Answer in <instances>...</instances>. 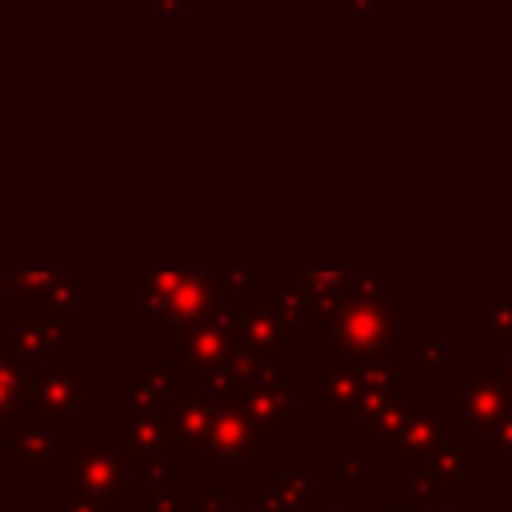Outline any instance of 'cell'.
<instances>
[{"label":"cell","mask_w":512,"mask_h":512,"mask_svg":"<svg viewBox=\"0 0 512 512\" xmlns=\"http://www.w3.org/2000/svg\"><path fill=\"white\" fill-rule=\"evenodd\" d=\"M228 308L220 272H140L136 276V320L140 324H200Z\"/></svg>","instance_id":"6da1fadb"},{"label":"cell","mask_w":512,"mask_h":512,"mask_svg":"<svg viewBox=\"0 0 512 512\" xmlns=\"http://www.w3.org/2000/svg\"><path fill=\"white\" fill-rule=\"evenodd\" d=\"M408 336V312L388 304L384 292H368L348 300L328 316V340L348 356H376Z\"/></svg>","instance_id":"7a4b0ae2"},{"label":"cell","mask_w":512,"mask_h":512,"mask_svg":"<svg viewBox=\"0 0 512 512\" xmlns=\"http://www.w3.org/2000/svg\"><path fill=\"white\" fill-rule=\"evenodd\" d=\"M12 332L28 352H44L48 344L80 336L76 312H56V308H40V304H12Z\"/></svg>","instance_id":"3957f363"},{"label":"cell","mask_w":512,"mask_h":512,"mask_svg":"<svg viewBox=\"0 0 512 512\" xmlns=\"http://www.w3.org/2000/svg\"><path fill=\"white\" fill-rule=\"evenodd\" d=\"M240 340L236 332V320L232 312H220L212 320H200V324H188L176 332V352L184 360H196V364H220L232 356V344Z\"/></svg>","instance_id":"277c9868"},{"label":"cell","mask_w":512,"mask_h":512,"mask_svg":"<svg viewBox=\"0 0 512 512\" xmlns=\"http://www.w3.org/2000/svg\"><path fill=\"white\" fill-rule=\"evenodd\" d=\"M64 16H116L120 0H60Z\"/></svg>","instance_id":"5b68a950"},{"label":"cell","mask_w":512,"mask_h":512,"mask_svg":"<svg viewBox=\"0 0 512 512\" xmlns=\"http://www.w3.org/2000/svg\"><path fill=\"white\" fill-rule=\"evenodd\" d=\"M336 12L340 16H388L392 12V0H336Z\"/></svg>","instance_id":"8992f818"},{"label":"cell","mask_w":512,"mask_h":512,"mask_svg":"<svg viewBox=\"0 0 512 512\" xmlns=\"http://www.w3.org/2000/svg\"><path fill=\"white\" fill-rule=\"evenodd\" d=\"M156 16H184L188 12V0H152Z\"/></svg>","instance_id":"52a82bcc"},{"label":"cell","mask_w":512,"mask_h":512,"mask_svg":"<svg viewBox=\"0 0 512 512\" xmlns=\"http://www.w3.org/2000/svg\"><path fill=\"white\" fill-rule=\"evenodd\" d=\"M0 304H16V272H0Z\"/></svg>","instance_id":"ba28073f"},{"label":"cell","mask_w":512,"mask_h":512,"mask_svg":"<svg viewBox=\"0 0 512 512\" xmlns=\"http://www.w3.org/2000/svg\"><path fill=\"white\" fill-rule=\"evenodd\" d=\"M444 8H448V16H460L464 4H460V0H444Z\"/></svg>","instance_id":"9c48e42d"}]
</instances>
